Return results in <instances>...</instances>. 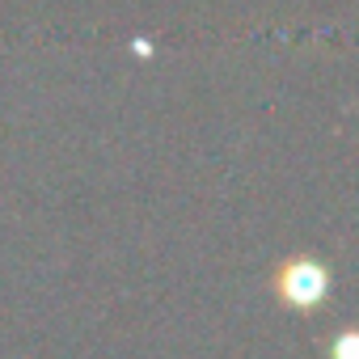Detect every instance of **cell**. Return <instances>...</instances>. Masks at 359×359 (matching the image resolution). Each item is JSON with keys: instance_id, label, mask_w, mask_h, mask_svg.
Segmentation results:
<instances>
[{"instance_id": "6da1fadb", "label": "cell", "mask_w": 359, "mask_h": 359, "mask_svg": "<svg viewBox=\"0 0 359 359\" xmlns=\"http://www.w3.org/2000/svg\"><path fill=\"white\" fill-rule=\"evenodd\" d=\"M325 292H330V275H325V266L313 262V258H292V262L279 271V296H283V304H292V309H313V304L325 300Z\"/></svg>"}]
</instances>
